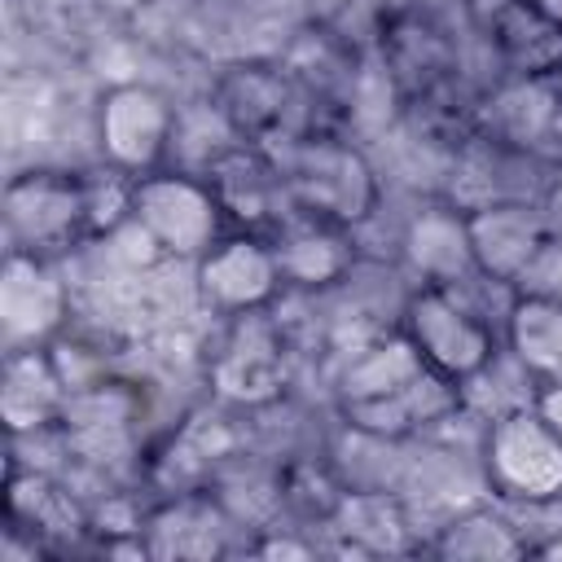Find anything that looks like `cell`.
<instances>
[{"instance_id":"7a4b0ae2","label":"cell","mask_w":562,"mask_h":562,"mask_svg":"<svg viewBox=\"0 0 562 562\" xmlns=\"http://www.w3.org/2000/svg\"><path fill=\"white\" fill-rule=\"evenodd\" d=\"M400 329L435 373H443L461 386L474 382L483 369H492V360H501V351H505L501 329L474 303H465V294L452 285L417 281L404 294Z\"/></svg>"},{"instance_id":"4316f807","label":"cell","mask_w":562,"mask_h":562,"mask_svg":"<svg viewBox=\"0 0 562 562\" xmlns=\"http://www.w3.org/2000/svg\"><path fill=\"white\" fill-rule=\"evenodd\" d=\"M48 356H53V369H57L66 395H70V391H83V386H92V382L114 378V364H110L105 342H97V338H88V334H79V329H70V325L48 342Z\"/></svg>"},{"instance_id":"30bf717a","label":"cell","mask_w":562,"mask_h":562,"mask_svg":"<svg viewBox=\"0 0 562 562\" xmlns=\"http://www.w3.org/2000/svg\"><path fill=\"white\" fill-rule=\"evenodd\" d=\"M193 285H198V303L220 321L268 312L290 294L272 241L263 233H241V228H228L198 259Z\"/></svg>"},{"instance_id":"44dd1931","label":"cell","mask_w":562,"mask_h":562,"mask_svg":"<svg viewBox=\"0 0 562 562\" xmlns=\"http://www.w3.org/2000/svg\"><path fill=\"white\" fill-rule=\"evenodd\" d=\"M430 364L417 356V347L404 338V329H382L364 342H356L347 351V360L338 364L334 378V404H351V400H369V395H386L404 382H413L417 373H426Z\"/></svg>"},{"instance_id":"52a82bcc","label":"cell","mask_w":562,"mask_h":562,"mask_svg":"<svg viewBox=\"0 0 562 562\" xmlns=\"http://www.w3.org/2000/svg\"><path fill=\"white\" fill-rule=\"evenodd\" d=\"M92 132H97L101 162H110V167H119V171L140 180V176H149L158 167H171L180 110L154 83L123 79V83H110L97 97Z\"/></svg>"},{"instance_id":"d4e9b609","label":"cell","mask_w":562,"mask_h":562,"mask_svg":"<svg viewBox=\"0 0 562 562\" xmlns=\"http://www.w3.org/2000/svg\"><path fill=\"white\" fill-rule=\"evenodd\" d=\"M277 509H285L290 518H299L303 527H325L338 505L347 501V483L338 479V470L321 457H290L277 470Z\"/></svg>"},{"instance_id":"6da1fadb","label":"cell","mask_w":562,"mask_h":562,"mask_svg":"<svg viewBox=\"0 0 562 562\" xmlns=\"http://www.w3.org/2000/svg\"><path fill=\"white\" fill-rule=\"evenodd\" d=\"M290 206L342 228H364L382 206V180L369 154L342 127H303L272 145Z\"/></svg>"},{"instance_id":"f546056e","label":"cell","mask_w":562,"mask_h":562,"mask_svg":"<svg viewBox=\"0 0 562 562\" xmlns=\"http://www.w3.org/2000/svg\"><path fill=\"white\" fill-rule=\"evenodd\" d=\"M531 400H536V408L544 413V422L562 435V382H553V386H536Z\"/></svg>"},{"instance_id":"5bb4252c","label":"cell","mask_w":562,"mask_h":562,"mask_svg":"<svg viewBox=\"0 0 562 562\" xmlns=\"http://www.w3.org/2000/svg\"><path fill=\"white\" fill-rule=\"evenodd\" d=\"M237 527V514L215 496V487H184L145 505L140 544L145 558H224L241 549L233 540Z\"/></svg>"},{"instance_id":"484cf974","label":"cell","mask_w":562,"mask_h":562,"mask_svg":"<svg viewBox=\"0 0 562 562\" xmlns=\"http://www.w3.org/2000/svg\"><path fill=\"white\" fill-rule=\"evenodd\" d=\"M83 176V206H88V241H105L114 233H123L132 224V193H136V176L101 162Z\"/></svg>"},{"instance_id":"277c9868","label":"cell","mask_w":562,"mask_h":562,"mask_svg":"<svg viewBox=\"0 0 562 562\" xmlns=\"http://www.w3.org/2000/svg\"><path fill=\"white\" fill-rule=\"evenodd\" d=\"M479 457L483 479L501 501L527 509L562 501V435L544 422L536 400L492 413Z\"/></svg>"},{"instance_id":"d6986e66","label":"cell","mask_w":562,"mask_h":562,"mask_svg":"<svg viewBox=\"0 0 562 562\" xmlns=\"http://www.w3.org/2000/svg\"><path fill=\"white\" fill-rule=\"evenodd\" d=\"M66 408V386L53 369L48 347H22L4 351L0 369V417L9 439H35L57 430Z\"/></svg>"},{"instance_id":"ffe728a7","label":"cell","mask_w":562,"mask_h":562,"mask_svg":"<svg viewBox=\"0 0 562 562\" xmlns=\"http://www.w3.org/2000/svg\"><path fill=\"white\" fill-rule=\"evenodd\" d=\"M501 347L531 378V386L562 382V299L509 294L501 316Z\"/></svg>"},{"instance_id":"f1b7e54d","label":"cell","mask_w":562,"mask_h":562,"mask_svg":"<svg viewBox=\"0 0 562 562\" xmlns=\"http://www.w3.org/2000/svg\"><path fill=\"white\" fill-rule=\"evenodd\" d=\"M514 4H522V0H465V18H470V26H474L479 35H487Z\"/></svg>"},{"instance_id":"2e32d148","label":"cell","mask_w":562,"mask_h":562,"mask_svg":"<svg viewBox=\"0 0 562 562\" xmlns=\"http://www.w3.org/2000/svg\"><path fill=\"white\" fill-rule=\"evenodd\" d=\"M202 176L215 189V198L228 215V228L268 237L294 211L290 193H285V180H281V167H277L272 149H263V145L233 140L228 149H220L202 167Z\"/></svg>"},{"instance_id":"3957f363","label":"cell","mask_w":562,"mask_h":562,"mask_svg":"<svg viewBox=\"0 0 562 562\" xmlns=\"http://www.w3.org/2000/svg\"><path fill=\"white\" fill-rule=\"evenodd\" d=\"M272 312L228 316L220 342L206 351V386L224 408H268L290 391L294 342Z\"/></svg>"},{"instance_id":"4fadbf2b","label":"cell","mask_w":562,"mask_h":562,"mask_svg":"<svg viewBox=\"0 0 562 562\" xmlns=\"http://www.w3.org/2000/svg\"><path fill=\"white\" fill-rule=\"evenodd\" d=\"M465 233H470V255H474L479 277L487 285H501V290L514 294L527 263L553 237V224L527 198L505 193V198L470 202L465 206Z\"/></svg>"},{"instance_id":"603a6c76","label":"cell","mask_w":562,"mask_h":562,"mask_svg":"<svg viewBox=\"0 0 562 562\" xmlns=\"http://www.w3.org/2000/svg\"><path fill=\"white\" fill-rule=\"evenodd\" d=\"M422 553L457 558V562H501V558H527L531 540L496 505H470V509L452 514L443 527H435V536L422 544Z\"/></svg>"},{"instance_id":"8992f818","label":"cell","mask_w":562,"mask_h":562,"mask_svg":"<svg viewBox=\"0 0 562 562\" xmlns=\"http://www.w3.org/2000/svg\"><path fill=\"white\" fill-rule=\"evenodd\" d=\"M211 105L228 123V132L246 145H281L285 136L316 127L303 88L294 83L290 66L277 57H241L228 61L211 83Z\"/></svg>"},{"instance_id":"ba28073f","label":"cell","mask_w":562,"mask_h":562,"mask_svg":"<svg viewBox=\"0 0 562 562\" xmlns=\"http://www.w3.org/2000/svg\"><path fill=\"white\" fill-rule=\"evenodd\" d=\"M4 241L9 250H31L44 259L88 246L83 176L57 167L18 171L4 184Z\"/></svg>"},{"instance_id":"7c38bea8","label":"cell","mask_w":562,"mask_h":562,"mask_svg":"<svg viewBox=\"0 0 562 562\" xmlns=\"http://www.w3.org/2000/svg\"><path fill=\"white\" fill-rule=\"evenodd\" d=\"M70 325V290L57 259L4 250L0 263V342L4 351L48 347Z\"/></svg>"},{"instance_id":"5b68a950","label":"cell","mask_w":562,"mask_h":562,"mask_svg":"<svg viewBox=\"0 0 562 562\" xmlns=\"http://www.w3.org/2000/svg\"><path fill=\"white\" fill-rule=\"evenodd\" d=\"M132 228L167 259H202L224 233L228 215L206 184L202 171L158 167L136 180L132 193Z\"/></svg>"},{"instance_id":"4dcf8cb0","label":"cell","mask_w":562,"mask_h":562,"mask_svg":"<svg viewBox=\"0 0 562 562\" xmlns=\"http://www.w3.org/2000/svg\"><path fill=\"white\" fill-rule=\"evenodd\" d=\"M527 4H531L540 18H549V22H558V26H562V0H527Z\"/></svg>"},{"instance_id":"ac0fdd59","label":"cell","mask_w":562,"mask_h":562,"mask_svg":"<svg viewBox=\"0 0 562 562\" xmlns=\"http://www.w3.org/2000/svg\"><path fill=\"white\" fill-rule=\"evenodd\" d=\"M404 263L422 285H452L461 290L465 281H483L470 255V233H465V206L452 202H430L422 206L408 228H404Z\"/></svg>"},{"instance_id":"9c48e42d","label":"cell","mask_w":562,"mask_h":562,"mask_svg":"<svg viewBox=\"0 0 562 562\" xmlns=\"http://www.w3.org/2000/svg\"><path fill=\"white\" fill-rule=\"evenodd\" d=\"M373 53H378V70H382L395 105L417 101V97L461 79L457 35L430 9H417V4H400L378 18Z\"/></svg>"},{"instance_id":"e0dca14e","label":"cell","mask_w":562,"mask_h":562,"mask_svg":"<svg viewBox=\"0 0 562 562\" xmlns=\"http://www.w3.org/2000/svg\"><path fill=\"white\" fill-rule=\"evenodd\" d=\"M268 241L277 250V263H281V277H285L290 294H321L329 285H342L360 263L351 228L303 215V211H290L268 233Z\"/></svg>"},{"instance_id":"9a60e30c","label":"cell","mask_w":562,"mask_h":562,"mask_svg":"<svg viewBox=\"0 0 562 562\" xmlns=\"http://www.w3.org/2000/svg\"><path fill=\"white\" fill-rule=\"evenodd\" d=\"M334 408L347 430H356L364 439L400 443V439H413V435H426V430L452 422L465 408V386L426 369L386 395H369V400H351V404H334Z\"/></svg>"},{"instance_id":"7402d4cb","label":"cell","mask_w":562,"mask_h":562,"mask_svg":"<svg viewBox=\"0 0 562 562\" xmlns=\"http://www.w3.org/2000/svg\"><path fill=\"white\" fill-rule=\"evenodd\" d=\"M483 40L505 79H562V26L540 18L527 0L514 4Z\"/></svg>"},{"instance_id":"cb8c5ba5","label":"cell","mask_w":562,"mask_h":562,"mask_svg":"<svg viewBox=\"0 0 562 562\" xmlns=\"http://www.w3.org/2000/svg\"><path fill=\"white\" fill-rule=\"evenodd\" d=\"M342 544V553H404V549H422L408 540V518L400 509V501H391L386 492H347V501L338 505V514L325 522Z\"/></svg>"},{"instance_id":"83f0119b","label":"cell","mask_w":562,"mask_h":562,"mask_svg":"<svg viewBox=\"0 0 562 562\" xmlns=\"http://www.w3.org/2000/svg\"><path fill=\"white\" fill-rule=\"evenodd\" d=\"M514 294H549V299H562V233L558 228L540 246V255L527 263V272L518 277Z\"/></svg>"},{"instance_id":"8fae6325","label":"cell","mask_w":562,"mask_h":562,"mask_svg":"<svg viewBox=\"0 0 562 562\" xmlns=\"http://www.w3.org/2000/svg\"><path fill=\"white\" fill-rule=\"evenodd\" d=\"M4 527L26 531L48 558L92 544V505L75 496L70 483H61L44 465H26L9 452L4 470Z\"/></svg>"}]
</instances>
